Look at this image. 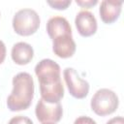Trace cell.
Returning a JSON list of instances; mask_svg holds the SVG:
<instances>
[{
  "label": "cell",
  "instance_id": "6da1fadb",
  "mask_svg": "<svg viewBox=\"0 0 124 124\" xmlns=\"http://www.w3.org/2000/svg\"><path fill=\"white\" fill-rule=\"evenodd\" d=\"M40 83L42 99L47 103H58L64 96V87L60 78V66L51 59H43L35 67Z\"/></svg>",
  "mask_w": 124,
  "mask_h": 124
},
{
  "label": "cell",
  "instance_id": "7a4b0ae2",
  "mask_svg": "<svg viewBox=\"0 0 124 124\" xmlns=\"http://www.w3.org/2000/svg\"><path fill=\"white\" fill-rule=\"evenodd\" d=\"M34 97V81L30 74L21 72L13 78V91L7 99L12 111L23 110L30 107Z\"/></svg>",
  "mask_w": 124,
  "mask_h": 124
},
{
  "label": "cell",
  "instance_id": "3957f363",
  "mask_svg": "<svg viewBox=\"0 0 124 124\" xmlns=\"http://www.w3.org/2000/svg\"><path fill=\"white\" fill-rule=\"evenodd\" d=\"M40 26V16L33 9L24 8L17 11L13 17V27L16 34L30 36Z\"/></svg>",
  "mask_w": 124,
  "mask_h": 124
},
{
  "label": "cell",
  "instance_id": "277c9868",
  "mask_svg": "<svg viewBox=\"0 0 124 124\" xmlns=\"http://www.w3.org/2000/svg\"><path fill=\"white\" fill-rule=\"evenodd\" d=\"M118 107V97L116 93L108 88H101L91 99L92 110L101 116L110 114L116 110Z\"/></svg>",
  "mask_w": 124,
  "mask_h": 124
},
{
  "label": "cell",
  "instance_id": "5b68a950",
  "mask_svg": "<svg viewBox=\"0 0 124 124\" xmlns=\"http://www.w3.org/2000/svg\"><path fill=\"white\" fill-rule=\"evenodd\" d=\"M35 113L42 124H55L61 119L63 109L60 102L51 104L41 98L36 105Z\"/></svg>",
  "mask_w": 124,
  "mask_h": 124
},
{
  "label": "cell",
  "instance_id": "8992f818",
  "mask_svg": "<svg viewBox=\"0 0 124 124\" xmlns=\"http://www.w3.org/2000/svg\"><path fill=\"white\" fill-rule=\"evenodd\" d=\"M63 75L69 92L74 98L82 99L87 96L89 92V83L81 78L74 68H66Z\"/></svg>",
  "mask_w": 124,
  "mask_h": 124
},
{
  "label": "cell",
  "instance_id": "52a82bcc",
  "mask_svg": "<svg viewBox=\"0 0 124 124\" xmlns=\"http://www.w3.org/2000/svg\"><path fill=\"white\" fill-rule=\"evenodd\" d=\"M76 27L78 33L82 37H89L97 31V20L94 15L89 12L82 10L78 13L75 18Z\"/></svg>",
  "mask_w": 124,
  "mask_h": 124
},
{
  "label": "cell",
  "instance_id": "ba28073f",
  "mask_svg": "<svg viewBox=\"0 0 124 124\" xmlns=\"http://www.w3.org/2000/svg\"><path fill=\"white\" fill-rule=\"evenodd\" d=\"M52 50L54 54L61 58L73 56L76 51V43L72 35H64L52 40Z\"/></svg>",
  "mask_w": 124,
  "mask_h": 124
},
{
  "label": "cell",
  "instance_id": "9c48e42d",
  "mask_svg": "<svg viewBox=\"0 0 124 124\" xmlns=\"http://www.w3.org/2000/svg\"><path fill=\"white\" fill-rule=\"evenodd\" d=\"M46 32L51 40L64 36L72 35V28L69 21L63 16H52L47 20Z\"/></svg>",
  "mask_w": 124,
  "mask_h": 124
},
{
  "label": "cell",
  "instance_id": "30bf717a",
  "mask_svg": "<svg viewBox=\"0 0 124 124\" xmlns=\"http://www.w3.org/2000/svg\"><path fill=\"white\" fill-rule=\"evenodd\" d=\"M122 1H109L104 0L101 2L99 13L102 20L105 23H112L114 22L121 13Z\"/></svg>",
  "mask_w": 124,
  "mask_h": 124
},
{
  "label": "cell",
  "instance_id": "8fae6325",
  "mask_svg": "<svg viewBox=\"0 0 124 124\" xmlns=\"http://www.w3.org/2000/svg\"><path fill=\"white\" fill-rule=\"evenodd\" d=\"M33 47L24 42H18L12 47V59L18 65H26L33 58Z\"/></svg>",
  "mask_w": 124,
  "mask_h": 124
},
{
  "label": "cell",
  "instance_id": "7c38bea8",
  "mask_svg": "<svg viewBox=\"0 0 124 124\" xmlns=\"http://www.w3.org/2000/svg\"><path fill=\"white\" fill-rule=\"evenodd\" d=\"M71 0H48L47 4L49 6H51L53 9H57V10H65L67 9V7L71 4Z\"/></svg>",
  "mask_w": 124,
  "mask_h": 124
},
{
  "label": "cell",
  "instance_id": "4fadbf2b",
  "mask_svg": "<svg viewBox=\"0 0 124 124\" xmlns=\"http://www.w3.org/2000/svg\"><path fill=\"white\" fill-rule=\"evenodd\" d=\"M8 124H33V122L27 116L16 115V116H14L13 118H11Z\"/></svg>",
  "mask_w": 124,
  "mask_h": 124
},
{
  "label": "cell",
  "instance_id": "5bb4252c",
  "mask_svg": "<svg viewBox=\"0 0 124 124\" xmlns=\"http://www.w3.org/2000/svg\"><path fill=\"white\" fill-rule=\"evenodd\" d=\"M74 124H97V123L95 122V120H93L88 116H79L75 120Z\"/></svg>",
  "mask_w": 124,
  "mask_h": 124
},
{
  "label": "cell",
  "instance_id": "9a60e30c",
  "mask_svg": "<svg viewBox=\"0 0 124 124\" xmlns=\"http://www.w3.org/2000/svg\"><path fill=\"white\" fill-rule=\"evenodd\" d=\"M76 3L83 8H90L98 3L97 0H77Z\"/></svg>",
  "mask_w": 124,
  "mask_h": 124
},
{
  "label": "cell",
  "instance_id": "2e32d148",
  "mask_svg": "<svg viewBox=\"0 0 124 124\" xmlns=\"http://www.w3.org/2000/svg\"><path fill=\"white\" fill-rule=\"evenodd\" d=\"M6 57V46L5 44L0 40V64L4 62Z\"/></svg>",
  "mask_w": 124,
  "mask_h": 124
},
{
  "label": "cell",
  "instance_id": "e0dca14e",
  "mask_svg": "<svg viewBox=\"0 0 124 124\" xmlns=\"http://www.w3.org/2000/svg\"><path fill=\"white\" fill-rule=\"evenodd\" d=\"M107 124H124V119L122 116H116L111 119H109Z\"/></svg>",
  "mask_w": 124,
  "mask_h": 124
}]
</instances>
